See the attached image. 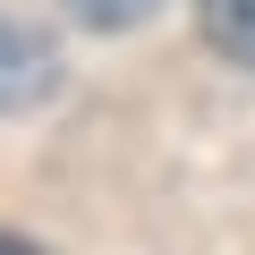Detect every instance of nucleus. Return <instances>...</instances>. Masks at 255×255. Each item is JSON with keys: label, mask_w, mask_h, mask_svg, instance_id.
I'll use <instances>...</instances> for the list:
<instances>
[{"label": "nucleus", "mask_w": 255, "mask_h": 255, "mask_svg": "<svg viewBox=\"0 0 255 255\" xmlns=\"http://www.w3.org/2000/svg\"><path fill=\"white\" fill-rule=\"evenodd\" d=\"M51 85H60V51H51V34L26 26V17H0V111H34Z\"/></svg>", "instance_id": "nucleus-1"}, {"label": "nucleus", "mask_w": 255, "mask_h": 255, "mask_svg": "<svg viewBox=\"0 0 255 255\" xmlns=\"http://www.w3.org/2000/svg\"><path fill=\"white\" fill-rule=\"evenodd\" d=\"M196 26H204V43L221 60L255 68V0H196Z\"/></svg>", "instance_id": "nucleus-2"}, {"label": "nucleus", "mask_w": 255, "mask_h": 255, "mask_svg": "<svg viewBox=\"0 0 255 255\" xmlns=\"http://www.w3.org/2000/svg\"><path fill=\"white\" fill-rule=\"evenodd\" d=\"M162 9V0H68V17H85L94 34H128V26H145Z\"/></svg>", "instance_id": "nucleus-3"}, {"label": "nucleus", "mask_w": 255, "mask_h": 255, "mask_svg": "<svg viewBox=\"0 0 255 255\" xmlns=\"http://www.w3.org/2000/svg\"><path fill=\"white\" fill-rule=\"evenodd\" d=\"M0 255H43L34 238H17V230H0Z\"/></svg>", "instance_id": "nucleus-4"}]
</instances>
